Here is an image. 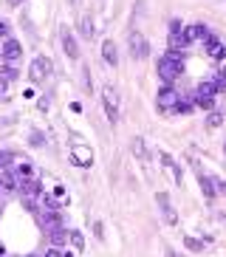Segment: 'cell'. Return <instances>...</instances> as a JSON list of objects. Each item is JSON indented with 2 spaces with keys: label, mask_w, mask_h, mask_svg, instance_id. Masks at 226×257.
I'll list each match as a JSON object with an SVG mask.
<instances>
[{
  "label": "cell",
  "mask_w": 226,
  "mask_h": 257,
  "mask_svg": "<svg viewBox=\"0 0 226 257\" xmlns=\"http://www.w3.org/2000/svg\"><path fill=\"white\" fill-rule=\"evenodd\" d=\"M181 68H184V65H181V60H178V54H164V57H161V60H158V79H161V82H175V79H178V74H181Z\"/></svg>",
  "instance_id": "obj_1"
},
{
  "label": "cell",
  "mask_w": 226,
  "mask_h": 257,
  "mask_svg": "<svg viewBox=\"0 0 226 257\" xmlns=\"http://www.w3.org/2000/svg\"><path fill=\"white\" fill-rule=\"evenodd\" d=\"M102 102H105V113H107V121H119V93L113 85H105L102 88Z\"/></svg>",
  "instance_id": "obj_2"
},
{
  "label": "cell",
  "mask_w": 226,
  "mask_h": 257,
  "mask_svg": "<svg viewBox=\"0 0 226 257\" xmlns=\"http://www.w3.org/2000/svg\"><path fill=\"white\" fill-rule=\"evenodd\" d=\"M51 68H54V62L48 60V57H37V60L31 62V68H29V76H31V82L43 85L45 79L51 76Z\"/></svg>",
  "instance_id": "obj_3"
},
{
  "label": "cell",
  "mask_w": 226,
  "mask_h": 257,
  "mask_svg": "<svg viewBox=\"0 0 226 257\" xmlns=\"http://www.w3.org/2000/svg\"><path fill=\"white\" fill-rule=\"evenodd\" d=\"M128 46H130V57H133V60H144V57L150 54V43L144 40L142 31H130Z\"/></svg>",
  "instance_id": "obj_4"
},
{
  "label": "cell",
  "mask_w": 226,
  "mask_h": 257,
  "mask_svg": "<svg viewBox=\"0 0 226 257\" xmlns=\"http://www.w3.org/2000/svg\"><path fill=\"white\" fill-rule=\"evenodd\" d=\"M178 96H181V93L175 91V88H170V85H164V88L158 91V96H156V105H158V110H161V113H170V110H175V105H178Z\"/></svg>",
  "instance_id": "obj_5"
},
{
  "label": "cell",
  "mask_w": 226,
  "mask_h": 257,
  "mask_svg": "<svg viewBox=\"0 0 226 257\" xmlns=\"http://www.w3.org/2000/svg\"><path fill=\"white\" fill-rule=\"evenodd\" d=\"M215 82H201L195 88V93H192V99H195L198 107H212V99H215Z\"/></svg>",
  "instance_id": "obj_6"
},
{
  "label": "cell",
  "mask_w": 226,
  "mask_h": 257,
  "mask_svg": "<svg viewBox=\"0 0 226 257\" xmlns=\"http://www.w3.org/2000/svg\"><path fill=\"white\" fill-rule=\"evenodd\" d=\"M156 204H158V209H161V215H164V223H178V215H175V206H173V201H170V195L167 192H156Z\"/></svg>",
  "instance_id": "obj_7"
},
{
  "label": "cell",
  "mask_w": 226,
  "mask_h": 257,
  "mask_svg": "<svg viewBox=\"0 0 226 257\" xmlns=\"http://www.w3.org/2000/svg\"><path fill=\"white\" fill-rule=\"evenodd\" d=\"M192 170H195V175H198V184H201V192H203V195H206V198L212 201V198L218 195V189H215V178H209V175L203 173L201 167H198V161H192Z\"/></svg>",
  "instance_id": "obj_8"
},
{
  "label": "cell",
  "mask_w": 226,
  "mask_h": 257,
  "mask_svg": "<svg viewBox=\"0 0 226 257\" xmlns=\"http://www.w3.org/2000/svg\"><path fill=\"white\" fill-rule=\"evenodd\" d=\"M71 161H74L76 167H90L93 164V150L85 147V144H74V147H71Z\"/></svg>",
  "instance_id": "obj_9"
},
{
  "label": "cell",
  "mask_w": 226,
  "mask_h": 257,
  "mask_svg": "<svg viewBox=\"0 0 226 257\" xmlns=\"http://www.w3.org/2000/svg\"><path fill=\"white\" fill-rule=\"evenodd\" d=\"M0 54H3V60H6V62H15V60H20V57H23V46L17 43V40L9 37L6 43H3V48H0Z\"/></svg>",
  "instance_id": "obj_10"
},
{
  "label": "cell",
  "mask_w": 226,
  "mask_h": 257,
  "mask_svg": "<svg viewBox=\"0 0 226 257\" xmlns=\"http://www.w3.org/2000/svg\"><path fill=\"white\" fill-rule=\"evenodd\" d=\"M158 161H161V167H164L167 173H170V175L175 178V184L184 181V175H181V167L173 161V156H170V153H158Z\"/></svg>",
  "instance_id": "obj_11"
},
{
  "label": "cell",
  "mask_w": 226,
  "mask_h": 257,
  "mask_svg": "<svg viewBox=\"0 0 226 257\" xmlns=\"http://www.w3.org/2000/svg\"><path fill=\"white\" fill-rule=\"evenodd\" d=\"M60 40H62V51L68 54V60H76V57H79V48H76V40H74V34H71L68 29H62Z\"/></svg>",
  "instance_id": "obj_12"
},
{
  "label": "cell",
  "mask_w": 226,
  "mask_h": 257,
  "mask_svg": "<svg viewBox=\"0 0 226 257\" xmlns=\"http://www.w3.org/2000/svg\"><path fill=\"white\" fill-rule=\"evenodd\" d=\"M102 60H105L107 65H113V68L119 65V48H116L113 40H105V43H102Z\"/></svg>",
  "instance_id": "obj_13"
},
{
  "label": "cell",
  "mask_w": 226,
  "mask_h": 257,
  "mask_svg": "<svg viewBox=\"0 0 226 257\" xmlns=\"http://www.w3.org/2000/svg\"><path fill=\"white\" fill-rule=\"evenodd\" d=\"M184 37H187V43H189V40H209L212 34L203 23H195V26H187V29H184Z\"/></svg>",
  "instance_id": "obj_14"
},
{
  "label": "cell",
  "mask_w": 226,
  "mask_h": 257,
  "mask_svg": "<svg viewBox=\"0 0 226 257\" xmlns=\"http://www.w3.org/2000/svg\"><path fill=\"white\" fill-rule=\"evenodd\" d=\"M206 54H209L212 60H226V43L220 40H206Z\"/></svg>",
  "instance_id": "obj_15"
},
{
  "label": "cell",
  "mask_w": 226,
  "mask_h": 257,
  "mask_svg": "<svg viewBox=\"0 0 226 257\" xmlns=\"http://www.w3.org/2000/svg\"><path fill=\"white\" fill-rule=\"evenodd\" d=\"M130 150H133V156H136L139 161H147V159H150V156H147V144H144V139H142V136H136V139H133Z\"/></svg>",
  "instance_id": "obj_16"
},
{
  "label": "cell",
  "mask_w": 226,
  "mask_h": 257,
  "mask_svg": "<svg viewBox=\"0 0 226 257\" xmlns=\"http://www.w3.org/2000/svg\"><path fill=\"white\" fill-rule=\"evenodd\" d=\"M48 237H51V246H62L68 240V229H62V223L60 226H51L48 229Z\"/></svg>",
  "instance_id": "obj_17"
},
{
  "label": "cell",
  "mask_w": 226,
  "mask_h": 257,
  "mask_svg": "<svg viewBox=\"0 0 226 257\" xmlns=\"http://www.w3.org/2000/svg\"><path fill=\"white\" fill-rule=\"evenodd\" d=\"M181 48H187V37H184V31H181V34H170V54H178Z\"/></svg>",
  "instance_id": "obj_18"
},
{
  "label": "cell",
  "mask_w": 226,
  "mask_h": 257,
  "mask_svg": "<svg viewBox=\"0 0 226 257\" xmlns=\"http://www.w3.org/2000/svg\"><path fill=\"white\" fill-rule=\"evenodd\" d=\"M79 34H82L85 40H90L93 34H96V29H93V20H90L88 15H85L82 20H79Z\"/></svg>",
  "instance_id": "obj_19"
},
{
  "label": "cell",
  "mask_w": 226,
  "mask_h": 257,
  "mask_svg": "<svg viewBox=\"0 0 226 257\" xmlns=\"http://www.w3.org/2000/svg\"><path fill=\"white\" fill-rule=\"evenodd\" d=\"M192 105H195V99H192V96H178V105H175V113L187 116L189 110H192Z\"/></svg>",
  "instance_id": "obj_20"
},
{
  "label": "cell",
  "mask_w": 226,
  "mask_h": 257,
  "mask_svg": "<svg viewBox=\"0 0 226 257\" xmlns=\"http://www.w3.org/2000/svg\"><path fill=\"white\" fill-rule=\"evenodd\" d=\"M68 240H71L74 251H82V249H85V237H82V232H76V229H71V232H68Z\"/></svg>",
  "instance_id": "obj_21"
},
{
  "label": "cell",
  "mask_w": 226,
  "mask_h": 257,
  "mask_svg": "<svg viewBox=\"0 0 226 257\" xmlns=\"http://www.w3.org/2000/svg\"><path fill=\"white\" fill-rule=\"evenodd\" d=\"M184 246H187L189 251H201V249H203V243L195 240V237H184Z\"/></svg>",
  "instance_id": "obj_22"
},
{
  "label": "cell",
  "mask_w": 226,
  "mask_h": 257,
  "mask_svg": "<svg viewBox=\"0 0 226 257\" xmlns=\"http://www.w3.org/2000/svg\"><path fill=\"white\" fill-rule=\"evenodd\" d=\"M9 167H12V153L0 150V170H9Z\"/></svg>",
  "instance_id": "obj_23"
},
{
  "label": "cell",
  "mask_w": 226,
  "mask_h": 257,
  "mask_svg": "<svg viewBox=\"0 0 226 257\" xmlns=\"http://www.w3.org/2000/svg\"><path fill=\"white\" fill-rule=\"evenodd\" d=\"M29 142H31V147H40V144L45 142V136H43V133H40V130H34V133H31V139H29Z\"/></svg>",
  "instance_id": "obj_24"
},
{
  "label": "cell",
  "mask_w": 226,
  "mask_h": 257,
  "mask_svg": "<svg viewBox=\"0 0 226 257\" xmlns=\"http://www.w3.org/2000/svg\"><path fill=\"white\" fill-rule=\"evenodd\" d=\"M220 121H223V116H220V113H209V116H206V124H209V127H218Z\"/></svg>",
  "instance_id": "obj_25"
},
{
  "label": "cell",
  "mask_w": 226,
  "mask_h": 257,
  "mask_svg": "<svg viewBox=\"0 0 226 257\" xmlns=\"http://www.w3.org/2000/svg\"><path fill=\"white\" fill-rule=\"evenodd\" d=\"M184 29H187V26L181 23V20H170V34H181Z\"/></svg>",
  "instance_id": "obj_26"
},
{
  "label": "cell",
  "mask_w": 226,
  "mask_h": 257,
  "mask_svg": "<svg viewBox=\"0 0 226 257\" xmlns=\"http://www.w3.org/2000/svg\"><path fill=\"white\" fill-rule=\"evenodd\" d=\"M215 91H218V93H226V74H220L218 79H215Z\"/></svg>",
  "instance_id": "obj_27"
},
{
  "label": "cell",
  "mask_w": 226,
  "mask_h": 257,
  "mask_svg": "<svg viewBox=\"0 0 226 257\" xmlns=\"http://www.w3.org/2000/svg\"><path fill=\"white\" fill-rule=\"evenodd\" d=\"M9 34H12V26H9L6 20H0V37H6V40H9Z\"/></svg>",
  "instance_id": "obj_28"
},
{
  "label": "cell",
  "mask_w": 226,
  "mask_h": 257,
  "mask_svg": "<svg viewBox=\"0 0 226 257\" xmlns=\"http://www.w3.org/2000/svg\"><path fill=\"white\" fill-rule=\"evenodd\" d=\"M93 234H96L99 240H105V226H102L99 220H96V223H93Z\"/></svg>",
  "instance_id": "obj_29"
},
{
  "label": "cell",
  "mask_w": 226,
  "mask_h": 257,
  "mask_svg": "<svg viewBox=\"0 0 226 257\" xmlns=\"http://www.w3.org/2000/svg\"><path fill=\"white\" fill-rule=\"evenodd\" d=\"M45 257H62V251H60V246H51V249L45 251Z\"/></svg>",
  "instance_id": "obj_30"
},
{
  "label": "cell",
  "mask_w": 226,
  "mask_h": 257,
  "mask_svg": "<svg viewBox=\"0 0 226 257\" xmlns=\"http://www.w3.org/2000/svg\"><path fill=\"white\" fill-rule=\"evenodd\" d=\"M6 88H9V82H6V79H3V76H0V96L6 93Z\"/></svg>",
  "instance_id": "obj_31"
},
{
  "label": "cell",
  "mask_w": 226,
  "mask_h": 257,
  "mask_svg": "<svg viewBox=\"0 0 226 257\" xmlns=\"http://www.w3.org/2000/svg\"><path fill=\"white\" fill-rule=\"evenodd\" d=\"M167 257H184V254H178V251H173V249H167Z\"/></svg>",
  "instance_id": "obj_32"
},
{
  "label": "cell",
  "mask_w": 226,
  "mask_h": 257,
  "mask_svg": "<svg viewBox=\"0 0 226 257\" xmlns=\"http://www.w3.org/2000/svg\"><path fill=\"white\" fill-rule=\"evenodd\" d=\"M20 3H23V0H9V6H15V9L20 6Z\"/></svg>",
  "instance_id": "obj_33"
},
{
  "label": "cell",
  "mask_w": 226,
  "mask_h": 257,
  "mask_svg": "<svg viewBox=\"0 0 226 257\" xmlns=\"http://www.w3.org/2000/svg\"><path fill=\"white\" fill-rule=\"evenodd\" d=\"M220 74H226V68H223V71H220Z\"/></svg>",
  "instance_id": "obj_34"
},
{
  "label": "cell",
  "mask_w": 226,
  "mask_h": 257,
  "mask_svg": "<svg viewBox=\"0 0 226 257\" xmlns=\"http://www.w3.org/2000/svg\"><path fill=\"white\" fill-rule=\"evenodd\" d=\"M29 257H34V254H29Z\"/></svg>",
  "instance_id": "obj_35"
}]
</instances>
